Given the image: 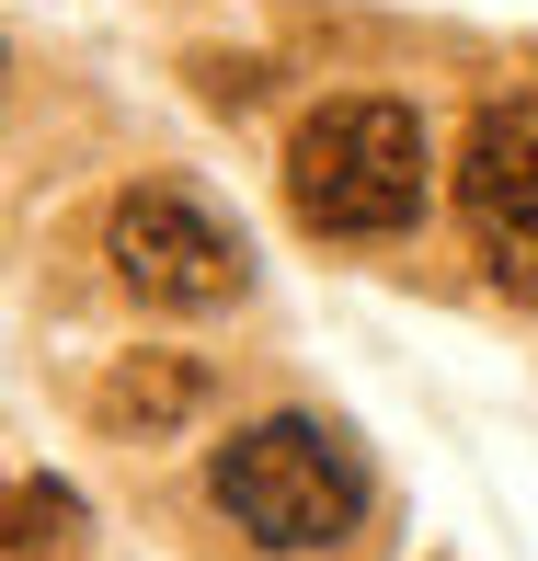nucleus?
<instances>
[{
	"label": "nucleus",
	"mask_w": 538,
	"mask_h": 561,
	"mask_svg": "<svg viewBox=\"0 0 538 561\" xmlns=\"http://www.w3.org/2000/svg\"><path fill=\"white\" fill-rule=\"evenodd\" d=\"M207 493L252 550H332L367 516V458L321 413H264L207 458Z\"/></svg>",
	"instance_id": "obj_2"
},
{
	"label": "nucleus",
	"mask_w": 538,
	"mask_h": 561,
	"mask_svg": "<svg viewBox=\"0 0 538 561\" xmlns=\"http://www.w3.org/2000/svg\"><path fill=\"white\" fill-rule=\"evenodd\" d=\"M195 413H207V367H195V355H115V367L92 378V424H104V436L161 447V436H184Z\"/></svg>",
	"instance_id": "obj_5"
},
{
	"label": "nucleus",
	"mask_w": 538,
	"mask_h": 561,
	"mask_svg": "<svg viewBox=\"0 0 538 561\" xmlns=\"http://www.w3.org/2000/svg\"><path fill=\"white\" fill-rule=\"evenodd\" d=\"M81 539V493L69 481H12V550H69Z\"/></svg>",
	"instance_id": "obj_6"
},
{
	"label": "nucleus",
	"mask_w": 538,
	"mask_h": 561,
	"mask_svg": "<svg viewBox=\"0 0 538 561\" xmlns=\"http://www.w3.org/2000/svg\"><path fill=\"white\" fill-rule=\"evenodd\" d=\"M458 207H470L481 275L538 310V92H504V104L470 115V138H458Z\"/></svg>",
	"instance_id": "obj_4"
},
{
	"label": "nucleus",
	"mask_w": 538,
	"mask_h": 561,
	"mask_svg": "<svg viewBox=\"0 0 538 561\" xmlns=\"http://www.w3.org/2000/svg\"><path fill=\"white\" fill-rule=\"evenodd\" d=\"M424 184H435L424 115L390 104V92H344V104L298 115V138H287V207L321 241H390V229H413Z\"/></svg>",
	"instance_id": "obj_1"
},
{
	"label": "nucleus",
	"mask_w": 538,
	"mask_h": 561,
	"mask_svg": "<svg viewBox=\"0 0 538 561\" xmlns=\"http://www.w3.org/2000/svg\"><path fill=\"white\" fill-rule=\"evenodd\" d=\"M104 264L138 310H229L252 287V252L218 207H195L184 184H126L104 207Z\"/></svg>",
	"instance_id": "obj_3"
}]
</instances>
